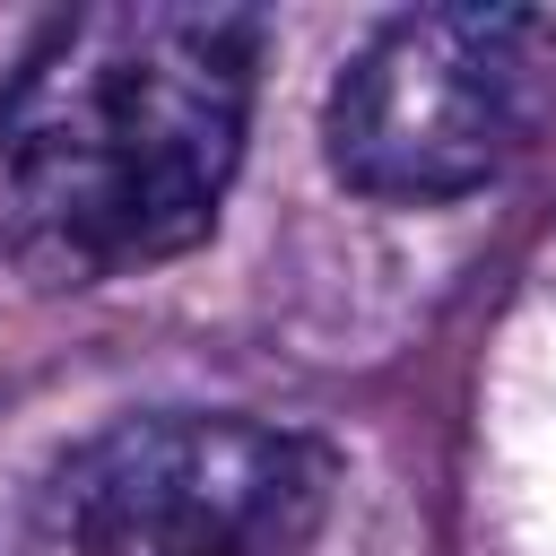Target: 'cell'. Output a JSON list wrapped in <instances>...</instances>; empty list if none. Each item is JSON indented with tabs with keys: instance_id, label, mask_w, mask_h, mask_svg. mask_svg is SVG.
<instances>
[{
	"instance_id": "1",
	"label": "cell",
	"mask_w": 556,
	"mask_h": 556,
	"mask_svg": "<svg viewBox=\"0 0 556 556\" xmlns=\"http://www.w3.org/2000/svg\"><path fill=\"white\" fill-rule=\"evenodd\" d=\"M261 87V17L217 0L61 9L0 78L9 243L87 287L217 226Z\"/></svg>"
},
{
	"instance_id": "3",
	"label": "cell",
	"mask_w": 556,
	"mask_h": 556,
	"mask_svg": "<svg viewBox=\"0 0 556 556\" xmlns=\"http://www.w3.org/2000/svg\"><path fill=\"white\" fill-rule=\"evenodd\" d=\"M556 104V17L452 0L391 17L330 87V174L382 208H443L513 174Z\"/></svg>"
},
{
	"instance_id": "2",
	"label": "cell",
	"mask_w": 556,
	"mask_h": 556,
	"mask_svg": "<svg viewBox=\"0 0 556 556\" xmlns=\"http://www.w3.org/2000/svg\"><path fill=\"white\" fill-rule=\"evenodd\" d=\"M339 452L252 408H139L70 443L17 556H313Z\"/></svg>"
}]
</instances>
